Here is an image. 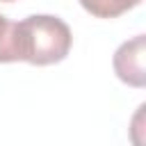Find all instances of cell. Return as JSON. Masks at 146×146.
Listing matches in <instances>:
<instances>
[{"label": "cell", "instance_id": "6da1fadb", "mask_svg": "<svg viewBox=\"0 0 146 146\" xmlns=\"http://www.w3.org/2000/svg\"><path fill=\"white\" fill-rule=\"evenodd\" d=\"M73 43L71 27L50 14H34L18 23L11 30V48L16 62H27L34 66H48L66 59Z\"/></svg>", "mask_w": 146, "mask_h": 146}, {"label": "cell", "instance_id": "7a4b0ae2", "mask_svg": "<svg viewBox=\"0 0 146 146\" xmlns=\"http://www.w3.org/2000/svg\"><path fill=\"white\" fill-rule=\"evenodd\" d=\"M144 57H146V39L144 34L132 36L130 41H123L116 52H114V73L121 82L141 89L146 84V66H144Z\"/></svg>", "mask_w": 146, "mask_h": 146}, {"label": "cell", "instance_id": "3957f363", "mask_svg": "<svg viewBox=\"0 0 146 146\" xmlns=\"http://www.w3.org/2000/svg\"><path fill=\"white\" fill-rule=\"evenodd\" d=\"M139 2L141 0H80L84 11H89L96 18H116L128 9L137 7Z\"/></svg>", "mask_w": 146, "mask_h": 146}, {"label": "cell", "instance_id": "277c9868", "mask_svg": "<svg viewBox=\"0 0 146 146\" xmlns=\"http://www.w3.org/2000/svg\"><path fill=\"white\" fill-rule=\"evenodd\" d=\"M11 30H14V23L5 14H0V62H16L14 48H11Z\"/></svg>", "mask_w": 146, "mask_h": 146}, {"label": "cell", "instance_id": "5b68a950", "mask_svg": "<svg viewBox=\"0 0 146 146\" xmlns=\"http://www.w3.org/2000/svg\"><path fill=\"white\" fill-rule=\"evenodd\" d=\"M0 2H14V0H0Z\"/></svg>", "mask_w": 146, "mask_h": 146}]
</instances>
